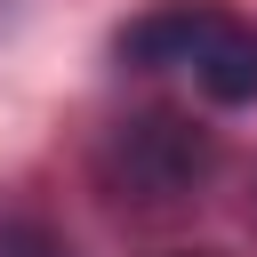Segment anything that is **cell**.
Here are the masks:
<instances>
[{
    "label": "cell",
    "mask_w": 257,
    "mask_h": 257,
    "mask_svg": "<svg viewBox=\"0 0 257 257\" xmlns=\"http://www.w3.org/2000/svg\"><path fill=\"white\" fill-rule=\"evenodd\" d=\"M112 56L128 72L185 80L209 104H257V16L225 0H153L112 32Z\"/></svg>",
    "instance_id": "6da1fadb"
},
{
    "label": "cell",
    "mask_w": 257,
    "mask_h": 257,
    "mask_svg": "<svg viewBox=\"0 0 257 257\" xmlns=\"http://www.w3.org/2000/svg\"><path fill=\"white\" fill-rule=\"evenodd\" d=\"M209 169H217V137L177 104H145L96 137V185L120 209H185L209 185Z\"/></svg>",
    "instance_id": "7a4b0ae2"
},
{
    "label": "cell",
    "mask_w": 257,
    "mask_h": 257,
    "mask_svg": "<svg viewBox=\"0 0 257 257\" xmlns=\"http://www.w3.org/2000/svg\"><path fill=\"white\" fill-rule=\"evenodd\" d=\"M0 257H64V241L32 217H0Z\"/></svg>",
    "instance_id": "3957f363"
}]
</instances>
